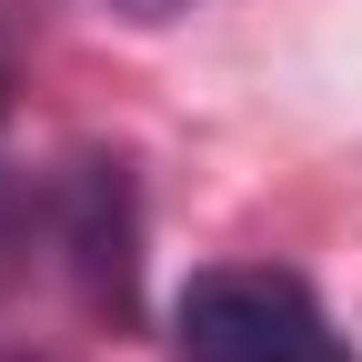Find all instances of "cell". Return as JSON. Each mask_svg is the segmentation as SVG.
<instances>
[{"label":"cell","mask_w":362,"mask_h":362,"mask_svg":"<svg viewBox=\"0 0 362 362\" xmlns=\"http://www.w3.org/2000/svg\"><path fill=\"white\" fill-rule=\"evenodd\" d=\"M171 362H362L352 332L312 302L302 272L211 262L171 302Z\"/></svg>","instance_id":"obj_1"},{"label":"cell","mask_w":362,"mask_h":362,"mask_svg":"<svg viewBox=\"0 0 362 362\" xmlns=\"http://www.w3.org/2000/svg\"><path fill=\"white\" fill-rule=\"evenodd\" d=\"M0 121H11V0H0Z\"/></svg>","instance_id":"obj_2"},{"label":"cell","mask_w":362,"mask_h":362,"mask_svg":"<svg viewBox=\"0 0 362 362\" xmlns=\"http://www.w3.org/2000/svg\"><path fill=\"white\" fill-rule=\"evenodd\" d=\"M121 11H161V0H121Z\"/></svg>","instance_id":"obj_3"},{"label":"cell","mask_w":362,"mask_h":362,"mask_svg":"<svg viewBox=\"0 0 362 362\" xmlns=\"http://www.w3.org/2000/svg\"><path fill=\"white\" fill-rule=\"evenodd\" d=\"M0 362H30V352H0Z\"/></svg>","instance_id":"obj_4"}]
</instances>
